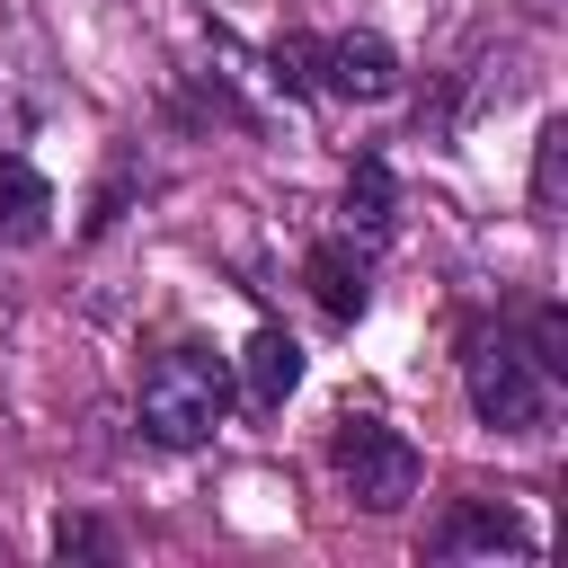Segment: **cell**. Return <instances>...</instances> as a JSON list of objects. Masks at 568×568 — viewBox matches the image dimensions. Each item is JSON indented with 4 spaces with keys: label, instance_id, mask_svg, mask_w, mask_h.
I'll return each mask as SVG.
<instances>
[{
    "label": "cell",
    "instance_id": "1",
    "mask_svg": "<svg viewBox=\"0 0 568 568\" xmlns=\"http://www.w3.org/2000/svg\"><path fill=\"white\" fill-rule=\"evenodd\" d=\"M133 417L151 444L169 453H195L213 444V426L231 417V355H213L204 337H178L142 364V390H133Z\"/></svg>",
    "mask_w": 568,
    "mask_h": 568
},
{
    "label": "cell",
    "instance_id": "2",
    "mask_svg": "<svg viewBox=\"0 0 568 568\" xmlns=\"http://www.w3.org/2000/svg\"><path fill=\"white\" fill-rule=\"evenodd\" d=\"M462 390H470V417L488 435H541L550 408H559V373L532 355L524 328H470L462 346Z\"/></svg>",
    "mask_w": 568,
    "mask_h": 568
},
{
    "label": "cell",
    "instance_id": "3",
    "mask_svg": "<svg viewBox=\"0 0 568 568\" xmlns=\"http://www.w3.org/2000/svg\"><path fill=\"white\" fill-rule=\"evenodd\" d=\"M328 470H337V488H346L364 515H399V506L417 497V444H408L390 417H373V408H346V417L328 426Z\"/></svg>",
    "mask_w": 568,
    "mask_h": 568
},
{
    "label": "cell",
    "instance_id": "4",
    "mask_svg": "<svg viewBox=\"0 0 568 568\" xmlns=\"http://www.w3.org/2000/svg\"><path fill=\"white\" fill-rule=\"evenodd\" d=\"M311 89L320 98H346V106H382L408 89V62L390 36L373 27H346V36H311Z\"/></svg>",
    "mask_w": 568,
    "mask_h": 568
},
{
    "label": "cell",
    "instance_id": "5",
    "mask_svg": "<svg viewBox=\"0 0 568 568\" xmlns=\"http://www.w3.org/2000/svg\"><path fill=\"white\" fill-rule=\"evenodd\" d=\"M541 532L506 506V497H453L426 532V559H532Z\"/></svg>",
    "mask_w": 568,
    "mask_h": 568
},
{
    "label": "cell",
    "instance_id": "6",
    "mask_svg": "<svg viewBox=\"0 0 568 568\" xmlns=\"http://www.w3.org/2000/svg\"><path fill=\"white\" fill-rule=\"evenodd\" d=\"M311 302L346 328V320H364V302H373V240H355V231H328V240H311Z\"/></svg>",
    "mask_w": 568,
    "mask_h": 568
},
{
    "label": "cell",
    "instance_id": "7",
    "mask_svg": "<svg viewBox=\"0 0 568 568\" xmlns=\"http://www.w3.org/2000/svg\"><path fill=\"white\" fill-rule=\"evenodd\" d=\"M231 390H240L248 408H284V399L302 390V337L266 320V328L240 346V364H231Z\"/></svg>",
    "mask_w": 568,
    "mask_h": 568
},
{
    "label": "cell",
    "instance_id": "8",
    "mask_svg": "<svg viewBox=\"0 0 568 568\" xmlns=\"http://www.w3.org/2000/svg\"><path fill=\"white\" fill-rule=\"evenodd\" d=\"M53 231V186H44V169L18 151V142H0V240L9 248H36Z\"/></svg>",
    "mask_w": 568,
    "mask_h": 568
},
{
    "label": "cell",
    "instance_id": "9",
    "mask_svg": "<svg viewBox=\"0 0 568 568\" xmlns=\"http://www.w3.org/2000/svg\"><path fill=\"white\" fill-rule=\"evenodd\" d=\"M337 213H346V231H355V240H390V222H399V178H390V160H382V151H364V160L346 169Z\"/></svg>",
    "mask_w": 568,
    "mask_h": 568
},
{
    "label": "cell",
    "instance_id": "10",
    "mask_svg": "<svg viewBox=\"0 0 568 568\" xmlns=\"http://www.w3.org/2000/svg\"><path fill=\"white\" fill-rule=\"evenodd\" d=\"M559 195H568V115H550L532 133V213L559 222Z\"/></svg>",
    "mask_w": 568,
    "mask_h": 568
},
{
    "label": "cell",
    "instance_id": "11",
    "mask_svg": "<svg viewBox=\"0 0 568 568\" xmlns=\"http://www.w3.org/2000/svg\"><path fill=\"white\" fill-rule=\"evenodd\" d=\"M53 559H115V532L98 515H62L53 524Z\"/></svg>",
    "mask_w": 568,
    "mask_h": 568
},
{
    "label": "cell",
    "instance_id": "12",
    "mask_svg": "<svg viewBox=\"0 0 568 568\" xmlns=\"http://www.w3.org/2000/svg\"><path fill=\"white\" fill-rule=\"evenodd\" d=\"M0 559H9V541H0Z\"/></svg>",
    "mask_w": 568,
    "mask_h": 568
}]
</instances>
